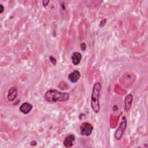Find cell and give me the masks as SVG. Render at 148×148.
Segmentation results:
<instances>
[{"label": "cell", "mask_w": 148, "mask_h": 148, "mask_svg": "<svg viewBox=\"0 0 148 148\" xmlns=\"http://www.w3.org/2000/svg\"><path fill=\"white\" fill-rule=\"evenodd\" d=\"M133 101V96L132 94H130L127 95L124 99V110L127 112L128 111L131 106L132 103Z\"/></svg>", "instance_id": "8"}, {"label": "cell", "mask_w": 148, "mask_h": 148, "mask_svg": "<svg viewBox=\"0 0 148 148\" xmlns=\"http://www.w3.org/2000/svg\"><path fill=\"white\" fill-rule=\"evenodd\" d=\"M17 88L16 87H12L8 91L7 98L8 101L12 102L13 101L17 96Z\"/></svg>", "instance_id": "5"}, {"label": "cell", "mask_w": 148, "mask_h": 148, "mask_svg": "<svg viewBox=\"0 0 148 148\" xmlns=\"http://www.w3.org/2000/svg\"><path fill=\"white\" fill-rule=\"evenodd\" d=\"M80 134L82 135L89 136L91 134L92 132L93 127L89 123H84L81 125L80 127Z\"/></svg>", "instance_id": "4"}, {"label": "cell", "mask_w": 148, "mask_h": 148, "mask_svg": "<svg viewBox=\"0 0 148 148\" xmlns=\"http://www.w3.org/2000/svg\"><path fill=\"white\" fill-rule=\"evenodd\" d=\"M101 90V85L100 83L96 82L94 83L91 93V106L95 113H98L100 110V92Z\"/></svg>", "instance_id": "2"}, {"label": "cell", "mask_w": 148, "mask_h": 148, "mask_svg": "<svg viewBox=\"0 0 148 148\" xmlns=\"http://www.w3.org/2000/svg\"><path fill=\"white\" fill-rule=\"evenodd\" d=\"M49 58H50V61H51L54 65H55V64H56V58H54L53 56H50V57H49Z\"/></svg>", "instance_id": "11"}, {"label": "cell", "mask_w": 148, "mask_h": 148, "mask_svg": "<svg viewBox=\"0 0 148 148\" xmlns=\"http://www.w3.org/2000/svg\"><path fill=\"white\" fill-rule=\"evenodd\" d=\"M68 77L72 83H76L80 77V73L78 71H74L69 74Z\"/></svg>", "instance_id": "7"}, {"label": "cell", "mask_w": 148, "mask_h": 148, "mask_svg": "<svg viewBox=\"0 0 148 148\" xmlns=\"http://www.w3.org/2000/svg\"><path fill=\"white\" fill-rule=\"evenodd\" d=\"M45 100L50 103L56 102H66L69 99V94L62 92L56 90H49L47 91L44 95Z\"/></svg>", "instance_id": "1"}, {"label": "cell", "mask_w": 148, "mask_h": 148, "mask_svg": "<svg viewBox=\"0 0 148 148\" xmlns=\"http://www.w3.org/2000/svg\"><path fill=\"white\" fill-rule=\"evenodd\" d=\"M32 105L28 102H24L19 107V110L21 113L25 114L29 113L30 111L32 110Z\"/></svg>", "instance_id": "6"}, {"label": "cell", "mask_w": 148, "mask_h": 148, "mask_svg": "<svg viewBox=\"0 0 148 148\" xmlns=\"http://www.w3.org/2000/svg\"><path fill=\"white\" fill-rule=\"evenodd\" d=\"M0 13H2V12L3 11V9H4V7L3 6V5H0Z\"/></svg>", "instance_id": "13"}, {"label": "cell", "mask_w": 148, "mask_h": 148, "mask_svg": "<svg viewBox=\"0 0 148 148\" xmlns=\"http://www.w3.org/2000/svg\"><path fill=\"white\" fill-rule=\"evenodd\" d=\"M126 127H127V119L125 117L123 116L122 117V121H121L118 128L115 132L114 136L117 140H120L121 138L123 135V133L126 128Z\"/></svg>", "instance_id": "3"}, {"label": "cell", "mask_w": 148, "mask_h": 148, "mask_svg": "<svg viewBox=\"0 0 148 148\" xmlns=\"http://www.w3.org/2000/svg\"><path fill=\"white\" fill-rule=\"evenodd\" d=\"M71 59L72 63L74 65H77L80 63L82 60V54L79 52H75L72 54Z\"/></svg>", "instance_id": "10"}, {"label": "cell", "mask_w": 148, "mask_h": 148, "mask_svg": "<svg viewBox=\"0 0 148 148\" xmlns=\"http://www.w3.org/2000/svg\"><path fill=\"white\" fill-rule=\"evenodd\" d=\"M49 2V1H43V2H42V3H43V6H47V5H48V3Z\"/></svg>", "instance_id": "12"}, {"label": "cell", "mask_w": 148, "mask_h": 148, "mask_svg": "<svg viewBox=\"0 0 148 148\" xmlns=\"http://www.w3.org/2000/svg\"><path fill=\"white\" fill-rule=\"evenodd\" d=\"M75 137L73 135L71 134L68 135L64 139L63 144L66 147H70L73 146V142H74Z\"/></svg>", "instance_id": "9"}]
</instances>
